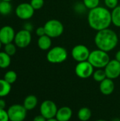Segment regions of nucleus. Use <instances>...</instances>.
<instances>
[{
	"instance_id": "f257e3e1",
	"label": "nucleus",
	"mask_w": 120,
	"mask_h": 121,
	"mask_svg": "<svg viewBox=\"0 0 120 121\" xmlns=\"http://www.w3.org/2000/svg\"><path fill=\"white\" fill-rule=\"evenodd\" d=\"M87 19L89 26L96 31L108 28L112 24L111 12L107 7L101 6L89 10Z\"/></svg>"
},
{
	"instance_id": "f03ea898",
	"label": "nucleus",
	"mask_w": 120,
	"mask_h": 121,
	"mask_svg": "<svg viewBox=\"0 0 120 121\" xmlns=\"http://www.w3.org/2000/svg\"><path fill=\"white\" fill-rule=\"evenodd\" d=\"M94 42L98 49L109 52L117 47L119 37L115 31L108 28L97 31L94 38Z\"/></svg>"
},
{
	"instance_id": "7ed1b4c3",
	"label": "nucleus",
	"mask_w": 120,
	"mask_h": 121,
	"mask_svg": "<svg viewBox=\"0 0 120 121\" xmlns=\"http://www.w3.org/2000/svg\"><path fill=\"white\" fill-rule=\"evenodd\" d=\"M88 61L94 68L104 69L110 61V58L108 52L97 49L91 52Z\"/></svg>"
},
{
	"instance_id": "20e7f679",
	"label": "nucleus",
	"mask_w": 120,
	"mask_h": 121,
	"mask_svg": "<svg viewBox=\"0 0 120 121\" xmlns=\"http://www.w3.org/2000/svg\"><path fill=\"white\" fill-rule=\"evenodd\" d=\"M47 60L52 64H61L68 57L67 50L62 46H55L50 48L47 53Z\"/></svg>"
},
{
	"instance_id": "39448f33",
	"label": "nucleus",
	"mask_w": 120,
	"mask_h": 121,
	"mask_svg": "<svg viewBox=\"0 0 120 121\" xmlns=\"http://www.w3.org/2000/svg\"><path fill=\"white\" fill-rule=\"evenodd\" d=\"M44 28L46 35L51 38H56L61 36L64 30L63 23L57 19H50L47 21L45 23Z\"/></svg>"
},
{
	"instance_id": "423d86ee",
	"label": "nucleus",
	"mask_w": 120,
	"mask_h": 121,
	"mask_svg": "<svg viewBox=\"0 0 120 121\" xmlns=\"http://www.w3.org/2000/svg\"><path fill=\"white\" fill-rule=\"evenodd\" d=\"M27 110L23 105L13 104L7 110L10 121H24L27 116Z\"/></svg>"
},
{
	"instance_id": "0eeeda50",
	"label": "nucleus",
	"mask_w": 120,
	"mask_h": 121,
	"mask_svg": "<svg viewBox=\"0 0 120 121\" xmlns=\"http://www.w3.org/2000/svg\"><path fill=\"white\" fill-rule=\"evenodd\" d=\"M90 53L91 51L89 50L88 48L82 44L75 45L71 52L72 58L78 62L87 61L88 60Z\"/></svg>"
},
{
	"instance_id": "6e6552de",
	"label": "nucleus",
	"mask_w": 120,
	"mask_h": 121,
	"mask_svg": "<svg viewBox=\"0 0 120 121\" xmlns=\"http://www.w3.org/2000/svg\"><path fill=\"white\" fill-rule=\"evenodd\" d=\"M93 72L94 67L88 60L78 62L75 67V73L81 79H88L93 76Z\"/></svg>"
},
{
	"instance_id": "1a4fd4ad",
	"label": "nucleus",
	"mask_w": 120,
	"mask_h": 121,
	"mask_svg": "<svg viewBox=\"0 0 120 121\" xmlns=\"http://www.w3.org/2000/svg\"><path fill=\"white\" fill-rule=\"evenodd\" d=\"M58 111L56 104L51 100L44 101L40 107V114L44 116L47 120L56 117L57 112Z\"/></svg>"
},
{
	"instance_id": "9d476101",
	"label": "nucleus",
	"mask_w": 120,
	"mask_h": 121,
	"mask_svg": "<svg viewBox=\"0 0 120 121\" xmlns=\"http://www.w3.org/2000/svg\"><path fill=\"white\" fill-rule=\"evenodd\" d=\"M32 35L30 31L22 29L17 32L14 38V43L19 48H27L31 43Z\"/></svg>"
},
{
	"instance_id": "9b49d317",
	"label": "nucleus",
	"mask_w": 120,
	"mask_h": 121,
	"mask_svg": "<svg viewBox=\"0 0 120 121\" xmlns=\"http://www.w3.org/2000/svg\"><path fill=\"white\" fill-rule=\"evenodd\" d=\"M35 13V9L30 3H21L16 9V14L21 20H28L31 18Z\"/></svg>"
},
{
	"instance_id": "f8f14e48",
	"label": "nucleus",
	"mask_w": 120,
	"mask_h": 121,
	"mask_svg": "<svg viewBox=\"0 0 120 121\" xmlns=\"http://www.w3.org/2000/svg\"><path fill=\"white\" fill-rule=\"evenodd\" d=\"M107 78L115 79L120 76V62L117 60H110L104 68Z\"/></svg>"
},
{
	"instance_id": "ddd939ff",
	"label": "nucleus",
	"mask_w": 120,
	"mask_h": 121,
	"mask_svg": "<svg viewBox=\"0 0 120 121\" xmlns=\"http://www.w3.org/2000/svg\"><path fill=\"white\" fill-rule=\"evenodd\" d=\"M15 35L14 29L10 26H4L0 28V41L4 45L13 43Z\"/></svg>"
},
{
	"instance_id": "4468645a",
	"label": "nucleus",
	"mask_w": 120,
	"mask_h": 121,
	"mask_svg": "<svg viewBox=\"0 0 120 121\" xmlns=\"http://www.w3.org/2000/svg\"><path fill=\"white\" fill-rule=\"evenodd\" d=\"M115 83L113 82V79L106 78L103 82L100 83L99 89L100 92L105 96H109L112 94L115 90Z\"/></svg>"
},
{
	"instance_id": "2eb2a0df",
	"label": "nucleus",
	"mask_w": 120,
	"mask_h": 121,
	"mask_svg": "<svg viewBox=\"0 0 120 121\" xmlns=\"http://www.w3.org/2000/svg\"><path fill=\"white\" fill-rule=\"evenodd\" d=\"M73 115L71 108L68 106H63L58 108L57 112L56 118L59 121H69Z\"/></svg>"
},
{
	"instance_id": "dca6fc26",
	"label": "nucleus",
	"mask_w": 120,
	"mask_h": 121,
	"mask_svg": "<svg viewBox=\"0 0 120 121\" xmlns=\"http://www.w3.org/2000/svg\"><path fill=\"white\" fill-rule=\"evenodd\" d=\"M52 38L47 35L39 37L37 40V46L38 48L44 51L49 50L52 47Z\"/></svg>"
},
{
	"instance_id": "f3484780",
	"label": "nucleus",
	"mask_w": 120,
	"mask_h": 121,
	"mask_svg": "<svg viewBox=\"0 0 120 121\" xmlns=\"http://www.w3.org/2000/svg\"><path fill=\"white\" fill-rule=\"evenodd\" d=\"M37 98L35 95H28L25 98L23 105L27 111H31L37 106Z\"/></svg>"
},
{
	"instance_id": "a211bd4d",
	"label": "nucleus",
	"mask_w": 120,
	"mask_h": 121,
	"mask_svg": "<svg viewBox=\"0 0 120 121\" xmlns=\"http://www.w3.org/2000/svg\"><path fill=\"white\" fill-rule=\"evenodd\" d=\"M11 90V84L4 79H0V98L8 96Z\"/></svg>"
},
{
	"instance_id": "6ab92c4d",
	"label": "nucleus",
	"mask_w": 120,
	"mask_h": 121,
	"mask_svg": "<svg viewBox=\"0 0 120 121\" xmlns=\"http://www.w3.org/2000/svg\"><path fill=\"white\" fill-rule=\"evenodd\" d=\"M92 116V112L90 108L87 107H83L78 111L77 116L81 121H88L90 120Z\"/></svg>"
},
{
	"instance_id": "aec40b11",
	"label": "nucleus",
	"mask_w": 120,
	"mask_h": 121,
	"mask_svg": "<svg viewBox=\"0 0 120 121\" xmlns=\"http://www.w3.org/2000/svg\"><path fill=\"white\" fill-rule=\"evenodd\" d=\"M112 23L117 27L120 28V5H118L116 8L112 9L111 11Z\"/></svg>"
},
{
	"instance_id": "412c9836",
	"label": "nucleus",
	"mask_w": 120,
	"mask_h": 121,
	"mask_svg": "<svg viewBox=\"0 0 120 121\" xmlns=\"http://www.w3.org/2000/svg\"><path fill=\"white\" fill-rule=\"evenodd\" d=\"M11 56L6 54L4 51L0 52V68L6 69L11 65Z\"/></svg>"
},
{
	"instance_id": "4be33fe9",
	"label": "nucleus",
	"mask_w": 120,
	"mask_h": 121,
	"mask_svg": "<svg viewBox=\"0 0 120 121\" xmlns=\"http://www.w3.org/2000/svg\"><path fill=\"white\" fill-rule=\"evenodd\" d=\"M12 6L10 2L0 1V14L1 15H8L11 12Z\"/></svg>"
},
{
	"instance_id": "5701e85b",
	"label": "nucleus",
	"mask_w": 120,
	"mask_h": 121,
	"mask_svg": "<svg viewBox=\"0 0 120 121\" xmlns=\"http://www.w3.org/2000/svg\"><path fill=\"white\" fill-rule=\"evenodd\" d=\"M93 79L97 82H101L104 79L107 78L104 69H97V70L94 71L93 74Z\"/></svg>"
},
{
	"instance_id": "b1692460",
	"label": "nucleus",
	"mask_w": 120,
	"mask_h": 121,
	"mask_svg": "<svg viewBox=\"0 0 120 121\" xmlns=\"http://www.w3.org/2000/svg\"><path fill=\"white\" fill-rule=\"evenodd\" d=\"M4 79L8 83H9L10 84H12L15 83L17 79V74L16 73V72L13 70H9L5 73Z\"/></svg>"
},
{
	"instance_id": "393cba45",
	"label": "nucleus",
	"mask_w": 120,
	"mask_h": 121,
	"mask_svg": "<svg viewBox=\"0 0 120 121\" xmlns=\"http://www.w3.org/2000/svg\"><path fill=\"white\" fill-rule=\"evenodd\" d=\"M4 52L9 56L14 55L16 52V45L13 43L4 45Z\"/></svg>"
},
{
	"instance_id": "a878e982",
	"label": "nucleus",
	"mask_w": 120,
	"mask_h": 121,
	"mask_svg": "<svg viewBox=\"0 0 120 121\" xmlns=\"http://www.w3.org/2000/svg\"><path fill=\"white\" fill-rule=\"evenodd\" d=\"M100 0H83V3L84 4L85 6L89 9H93L100 6Z\"/></svg>"
},
{
	"instance_id": "bb28decb",
	"label": "nucleus",
	"mask_w": 120,
	"mask_h": 121,
	"mask_svg": "<svg viewBox=\"0 0 120 121\" xmlns=\"http://www.w3.org/2000/svg\"><path fill=\"white\" fill-rule=\"evenodd\" d=\"M30 5L35 10H39L44 6V0H30Z\"/></svg>"
},
{
	"instance_id": "cd10ccee",
	"label": "nucleus",
	"mask_w": 120,
	"mask_h": 121,
	"mask_svg": "<svg viewBox=\"0 0 120 121\" xmlns=\"http://www.w3.org/2000/svg\"><path fill=\"white\" fill-rule=\"evenodd\" d=\"M104 4L108 9H114L119 5V0H104Z\"/></svg>"
},
{
	"instance_id": "c85d7f7f",
	"label": "nucleus",
	"mask_w": 120,
	"mask_h": 121,
	"mask_svg": "<svg viewBox=\"0 0 120 121\" xmlns=\"http://www.w3.org/2000/svg\"><path fill=\"white\" fill-rule=\"evenodd\" d=\"M86 7L85 6L84 4L82 3H76L75 4L74 6V9L76 11V12L79 13H83L85 12V11L86 10Z\"/></svg>"
},
{
	"instance_id": "c756f323",
	"label": "nucleus",
	"mask_w": 120,
	"mask_h": 121,
	"mask_svg": "<svg viewBox=\"0 0 120 121\" xmlns=\"http://www.w3.org/2000/svg\"><path fill=\"white\" fill-rule=\"evenodd\" d=\"M0 121H10L8 112L5 109H0Z\"/></svg>"
},
{
	"instance_id": "7c9ffc66",
	"label": "nucleus",
	"mask_w": 120,
	"mask_h": 121,
	"mask_svg": "<svg viewBox=\"0 0 120 121\" xmlns=\"http://www.w3.org/2000/svg\"><path fill=\"white\" fill-rule=\"evenodd\" d=\"M35 33H36V35L38 37H41V36H43V35H46L45 30L44 26H40V27H38L36 29V30H35Z\"/></svg>"
},
{
	"instance_id": "2f4dec72",
	"label": "nucleus",
	"mask_w": 120,
	"mask_h": 121,
	"mask_svg": "<svg viewBox=\"0 0 120 121\" xmlns=\"http://www.w3.org/2000/svg\"><path fill=\"white\" fill-rule=\"evenodd\" d=\"M33 121H47V119L42 116L41 114L40 115H38V116H36L34 118H33Z\"/></svg>"
},
{
	"instance_id": "473e14b6",
	"label": "nucleus",
	"mask_w": 120,
	"mask_h": 121,
	"mask_svg": "<svg viewBox=\"0 0 120 121\" xmlns=\"http://www.w3.org/2000/svg\"><path fill=\"white\" fill-rule=\"evenodd\" d=\"M33 26L32 24H30V23H25L24 25V28L23 29L27 30H28V31L30 32L33 30Z\"/></svg>"
},
{
	"instance_id": "72a5a7b5",
	"label": "nucleus",
	"mask_w": 120,
	"mask_h": 121,
	"mask_svg": "<svg viewBox=\"0 0 120 121\" xmlns=\"http://www.w3.org/2000/svg\"><path fill=\"white\" fill-rule=\"evenodd\" d=\"M6 107V101L2 99H0V109H4Z\"/></svg>"
},
{
	"instance_id": "f704fd0d",
	"label": "nucleus",
	"mask_w": 120,
	"mask_h": 121,
	"mask_svg": "<svg viewBox=\"0 0 120 121\" xmlns=\"http://www.w3.org/2000/svg\"><path fill=\"white\" fill-rule=\"evenodd\" d=\"M115 60H117L118 62H120V50H118L115 54Z\"/></svg>"
},
{
	"instance_id": "c9c22d12",
	"label": "nucleus",
	"mask_w": 120,
	"mask_h": 121,
	"mask_svg": "<svg viewBox=\"0 0 120 121\" xmlns=\"http://www.w3.org/2000/svg\"><path fill=\"white\" fill-rule=\"evenodd\" d=\"M47 121H59L56 118H50V119H47Z\"/></svg>"
},
{
	"instance_id": "e433bc0d",
	"label": "nucleus",
	"mask_w": 120,
	"mask_h": 121,
	"mask_svg": "<svg viewBox=\"0 0 120 121\" xmlns=\"http://www.w3.org/2000/svg\"><path fill=\"white\" fill-rule=\"evenodd\" d=\"M111 121H120V118H115L112 119Z\"/></svg>"
},
{
	"instance_id": "4c0bfd02",
	"label": "nucleus",
	"mask_w": 120,
	"mask_h": 121,
	"mask_svg": "<svg viewBox=\"0 0 120 121\" xmlns=\"http://www.w3.org/2000/svg\"><path fill=\"white\" fill-rule=\"evenodd\" d=\"M1 1H8V2H11L12 0H1Z\"/></svg>"
},
{
	"instance_id": "58836bf2",
	"label": "nucleus",
	"mask_w": 120,
	"mask_h": 121,
	"mask_svg": "<svg viewBox=\"0 0 120 121\" xmlns=\"http://www.w3.org/2000/svg\"><path fill=\"white\" fill-rule=\"evenodd\" d=\"M107 121L103 120V119H99V120H97V121Z\"/></svg>"
},
{
	"instance_id": "ea45409f",
	"label": "nucleus",
	"mask_w": 120,
	"mask_h": 121,
	"mask_svg": "<svg viewBox=\"0 0 120 121\" xmlns=\"http://www.w3.org/2000/svg\"><path fill=\"white\" fill-rule=\"evenodd\" d=\"M1 45H2V43H1V42L0 41V49H1Z\"/></svg>"
},
{
	"instance_id": "a19ab883",
	"label": "nucleus",
	"mask_w": 120,
	"mask_h": 121,
	"mask_svg": "<svg viewBox=\"0 0 120 121\" xmlns=\"http://www.w3.org/2000/svg\"></svg>"
},
{
	"instance_id": "79ce46f5",
	"label": "nucleus",
	"mask_w": 120,
	"mask_h": 121,
	"mask_svg": "<svg viewBox=\"0 0 120 121\" xmlns=\"http://www.w3.org/2000/svg\"><path fill=\"white\" fill-rule=\"evenodd\" d=\"M0 1H1V0H0Z\"/></svg>"
}]
</instances>
